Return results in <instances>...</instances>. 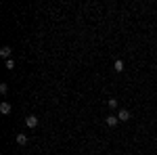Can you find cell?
<instances>
[{"label": "cell", "instance_id": "6da1fadb", "mask_svg": "<svg viewBox=\"0 0 157 155\" xmlns=\"http://www.w3.org/2000/svg\"><path fill=\"white\" fill-rule=\"evenodd\" d=\"M11 111H13V105L9 101H2V103H0V113H2V115H9Z\"/></svg>", "mask_w": 157, "mask_h": 155}, {"label": "cell", "instance_id": "8992f818", "mask_svg": "<svg viewBox=\"0 0 157 155\" xmlns=\"http://www.w3.org/2000/svg\"><path fill=\"white\" fill-rule=\"evenodd\" d=\"M113 69H115L117 73H120V72H124V61H121V59H117L115 63H113Z\"/></svg>", "mask_w": 157, "mask_h": 155}, {"label": "cell", "instance_id": "30bf717a", "mask_svg": "<svg viewBox=\"0 0 157 155\" xmlns=\"http://www.w3.org/2000/svg\"><path fill=\"white\" fill-rule=\"evenodd\" d=\"M6 90H9V86H6V84H0V92L6 95Z\"/></svg>", "mask_w": 157, "mask_h": 155}, {"label": "cell", "instance_id": "277c9868", "mask_svg": "<svg viewBox=\"0 0 157 155\" xmlns=\"http://www.w3.org/2000/svg\"><path fill=\"white\" fill-rule=\"evenodd\" d=\"M105 122H107V126H111V128H115V126L120 124V118H117V115H109V118L105 119Z\"/></svg>", "mask_w": 157, "mask_h": 155}, {"label": "cell", "instance_id": "7a4b0ae2", "mask_svg": "<svg viewBox=\"0 0 157 155\" xmlns=\"http://www.w3.org/2000/svg\"><path fill=\"white\" fill-rule=\"evenodd\" d=\"M117 118H120V122H130V118H132V113H130L128 109H120Z\"/></svg>", "mask_w": 157, "mask_h": 155}, {"label": "cell", "instance_id": "ba28073f", "mask_svg": "<svg viewBox=\"0 0 157 155\" xmlns=\"http://www.w3.org/2000/svg\"><path fill=\"white\" fill-rule=\"evenodd\" d=\"M107 105H109L111 109H115L117 105H120V101H117V99H109V101H107Z\"/></svg>", "mask_w": 157, "mask_h": 155}, {"label": "cell", "instance_id": "5b68a950", "mask_svg": "<svg viewBox=\"0 0 157 155\" xmlns=\"http://www.w3.org/2000/svg\"><path fill=\"white\" fill-rule=\"evenodd\" d=\"M11 52H13V50H11V46H2V48H0V57H4L6 61L11 59Z\"/></svg>", "mask_w": 157, "mask_h": 155}, {"label": "cell", "instance_id": "9c48e42d", "mask_svg": "<svg viewBox=\"0 0 157 155\" xmlns=\"http://www.w3.org/2000/svg\"><path fill=\"white\" fill-rule=\"evenodd\" d=\"M6 69H15V61H13V59L6 61Z\"/></svg>", "mask_w": 157, "mask_h": 155}, {"label": "cell", "instance_id": "52a82bcc", "mask_svg": "<svg viewBox=\"0 0 157 155\" xmlns=\"http://www.w3.org/2000/svg\"><path fill=\"white\" fill-rule=\"evenodd\" d=\"M17 143L19 145H27V134H17Z\"/></svg>", "mask_w": 157, "mask_h": 155}, {"label": "cell", "instance_id": "3957f363", "mask_svg": "<svg viewBox=\"0 0 157 155\" xmlns=\"http://www.w3.org/2000/svg\"><path fill=\"white\" fill-rule=\"evenodd\" d=\"M25 126H27V128H36L38 126V118L36 115H27V118H25Z\"/></svg>", "mask_w": 157, "mask_h": 155}]
</instances>
